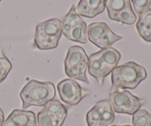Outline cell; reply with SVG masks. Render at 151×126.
Listing matches in <instances>:
<instances>
[{
	"label": "cell",
	"mask_w": 151,
	"mask_h": 126,
	"mask_svg": "<svg viewBox=\"0 0 151 126\" xmlns=\"http://www.w3.org/2000/svg\"><path fill=\"white\" fill-rule=\"evenodd\" d=\"M121 59V54L114 47H108L91 55L88 58V72L95 78L100 86L114 69L117 66Z\"/></svg>",
	"instance_id": "cell-1"
},
{
	"label": "cell",
	"mask_w": 151,
	"mask_h": 126,
	"mask_svg": "<svg viewBox=\"0 0 151 126\" xmlns=\"http://www.w3.org/2000/svg\"><path fill=\"white\" fill-rule=\"evenodd\" d=\"M147 78L145 67L134 61L117 66L111 72V91L135 89Z\"/></svg>",
	"instance_id": "cell-2"
},
{
	"label": "cell",
	"mask_w": 151,
	"mask_h": 126,
	"mask_svg": "<svg viewBox=\"0 0 151 126\" xmlns=\"http://www.w3.org/2000/svg\"><path fill=\"white\" fill-rule=\"evenodd\" d=\"M55 97V88L52 82H41L36 80L28 81L20 91L24 110L30 106H44Z\"/></svg>",
	"instance_id": "cell-3"
},
{
	"label": "cell",
	"mask_w": 151,
	"mask_h": 126,
	"mask_svg": "<svg viewBox=\"0 0 151 126\" xmlns=\"http://www.w3.org/2000/svg\"><path fill=\"white\" fill-rule=\"evenodd\" d=\"M61 35V21L57 18L47 19L37 24L34 45L41 50L55 49L58 45Z\"/></svg>",
	"instance_id": "cell-4"
},
{
	"label": "cell",
	"mask_w": 151,
	"mask_h": 126,
	"mask_svg": "<svg viewBox=\"0 0 151 126\" xmlns=\"http://www.w3.org/2000/svg\"><path fill=\"white\" fill-rule=\"evenodd\" d=\"M88 64V58L83 47L76 45L69 47L64 60L65 72L68 77L89 84L86 76Z\"/></svg>",
	"instance_id": "cell-5"
},
{
	"label": "cell",
	"mask_w": 151,
	"mask_h": 126,
	"mask_svg": "<svg viewBox=\"0 0 151 126\" xmlns=\"http://www.w3.org/2000/svg\"><path fill=\"white\" fill-rule=\"evenodd\" d=\"M62 34L68 40L81 44H86L87 24L77 13L75 7L72 4L61 22Z\"/></svg>",
	"instance_id": "cell-6"
},
{
	"label": "cell",
	"mask_w": 151,
	"mask_h": 126,
	"mask_svg": "<svg viewBox=\"0 0 151 126\" xmlns=\"http://www.w3.org/2000/svg\"><path fill=\"white\" fill-rule=\"evenodd\" d=\"M109 100L114 112L133 115L145 103L144 99L134 96L128 90H115L109 94Z\"/></svg>",
	"instance_id": "cell-7"
},
{
	"label": "cell",
	"mask_w": 151,
	"mask_h": 126,
	"mask_svg": "<svg viewBox=\"0 0 151 126\" xmlns=\"http://www.w3.org/2000/svg\"><path fill=\"white\" fill-rule=\"evenodd\" d=\"M114 120V111L109 100L98 101L86 114L88 126H108Z\"/></svg>",
	"instance_id": "cell-8"
},
{
	"label": "cell",
	"mask_w": 151,
	"mask_h": 126,
	"mask_svg": "<svg viewBox=\"0 0 151 126\" xmlns=\"http://www.w3.org/2000/svg\"><path fill=\"white\" fill-rule=\"evenodd\" d=\"M58 91L63 103L69 106L78 105L87 95L86 91L72 79H65L58 84Z\"/></svg>",
	"instance_id": "cell-9"
},
{
	"label": "cell",
	"mask_w": 151,
	"mask_h": 126,
	"mask_svg": "<svg viewBox=\"0 0 151 126\" xmlns=\"http://www.w3.org/2000/svg\"><path fill=\"white\" fill-rule=\"evenodd\" d=\"M3 126H37L36 115L32 111L14 109L4 121Z\"/></svg>",
	"instance_id": "cell-10"
},
{
	"label": "cell",
	"mask_w": 151,
	"mask_h": 126,
	"mask_svg": "<svg viewBox=\"0 0 151 126\" xmlns=\"http://www.w3.org/2000/svg\"><path fill=\"white\" fill-rule=\"evenodd\" d=\"M106 1V0H80L75 10L80 16L93 19L104 12Z\"/></svg>",
	"instance_id": "cell-11"
},
{
	"label": "cell",
	"mask_w": 151,
	"mask_h": 126,
	"mask_svg": "<svg viewBox=\"0 0 151 126\" xmlns=\"http://www.w3.org/2000/svg\"><path fill=\"white\" fill-rule=\"evenodd\" d=\"M136 27L138 34L144 41L151 42V8L139 14Z\"/></svg>",
	"instance_id": "cell-12"
},
{
	"label": "cell",
	"mask_w": 151,
	"mask_h": 126,
	"mask_svg": "<svg viewBox=\"0 0 151 126\" xmlns=\"http://www.w3.org/2000/svg\"><path fill=\"white\" fill-rule=\"evenodd\" d=\"M44 109L63 124L67 116V110L60 101L57 100H50L44 106Z\"/></svg>",
	"instance_id": "cell-13"
},
{
	"label": "cell",
	"mask_w": 151,
	"mask_h": 126,
	"mask_svg": "<svg viewBox=\"0 0 151 126\" xmlns=\"http://www.w3.org/2000/svg\"><path fill=\"white\" fill-rule=\"evenodd\" d=\"M109 25L103 22H93L87 27V38L91 43L95 45Z\"/></svg>",
	"instance_id": "cell-14"
},
{
	"label": "cell",
	"mask_w": 151,
	"mask_h": 126,
	"mask_svg": "<svg viewBox=\"0 0 151 126\" xmlns=\"http://www.w3.org/2000/svg\"><path fill=\"white\" fill-rule=\"evenodd\" d=\"M131 0H106V8L108 16L111 20L115 15L131 6Z\"/></svg>",
	"instance_id": "cell-15"
},
{
	"label": "cell",
	"mask_w": 151,
	"mask_h": 126,
	"mask_svg": "<svg viewBox=\"0 0 151 126\" xmlns=\"http://www.w3.org/2000/svg\"><path fill=\"white\" fill-rule=\"evenodd\" d=\"M121 39H122V37L119 35H116L114 32H112V30L109 27L106 30V31L103 32V34L100 37V39L96 43L95 46H97V47L103 50V49L110 47L116 41H119Z\"/></svg>",
	"instance_id": "cell-16"
},
{
	"label": "cell",
	"mask_w": 151,
	"mask_h": 126,
	"mask_svg": "<svg viewBox=\"0 0 151 126\" xmlns=\"http://www.w3.org/2000/svg\"><path fill=\"white\" fill-rule=\"evenodd\" d=\"M111 20L116 21V22H120V23L125 24L131 25L135 23V22L137 21V16L134 13L131 5L115 15Z\"/></svg>",
	"instance_id": "cell-17"
},
{
	"label": "cell",
	"mask_w": 151,
	"mask_h": 126,
	"mask_svg": "<svg viewBox=\"0 0 151 126\" xmlns=\"http://www.w3.org/2000/svg\"><path fill=\"white\" fill-rule=\"evenodd\" d=\"M132 126H151V114L145 109H139L133 114Z\"/></svg>",
	"instance_id": "cell-18"
},
{
	"label": "cell",
	"mask_w": 151,
	"mask_h": 126,
	"mask_svg": "<svg viewBox=\"0 0 151 126\" xmlns=\"http://www.w3.org/2000/svg\"><path fill=\"white\" fill-rule=\"evenodd\" d=\"M37 120L38 126H62L63 125L44 109L38 113Z\"/></svg>",
	"instance_id": "cell-19"
},
{
	"label": "cell",
	"mask_w": 151,
	"mask_h": 126,
	"mask_svg": "<svg viewBox=\"0 0 151 126\" xmlns=\"http://www.w3.org/2000/svg\"><path fill=\"white\" fill-rule=\"evenodd\" d=\"M11 69V63L4 55L2 50H0V84L6 79Z\"/></svg>",
	"instance_id": "cell-20"
},
{
	"label": "cell",
	"mask_w": 151,
	"mask_h": 126,
	"mask_svg": "<svg viewBox=\"0 0 151 126\" xmlns=\"http://www.w3.org/2000/svg\"><path fill=\"white\" fill-rule=\"evenodd\" d=\"M134 5V10L138 14H141L150 7L151 0H131Z\"/></svg>",
	"instance_id": "cell-21"
},
{
	"label": "cell",
	"mask_w": 151,
	"mask_h": 126,
	"mask_svg": "<svg viewBox=\"0 0 151 126\" xmlns=\"http://www.w3.org/2000/svg\"><path fill=\"white\" fill-rule=\"evenodd\" d=\"M4 113H3L2 110L0 109V126H3V123H4Z\"/></svg>",
	"instance_id": "cell-22"
},
{
	"label": "cell",
	"mask_w": 151,
	"mask_h": 126,
	"mask_svg": "<svg viewBox=\"0 0 151 126\" xmlns=\"http://www.w3.org/2000/svg\"><path fill=\"white\" fill-rule=\"evenodd\" d=\"M111 126H131L129 125H111Z\"/></svg>",
	"instance_id": "cell-23"
},
{
	"label": "cell",
	"mask_w": 151,
	"mask_h": 126,
	"mask_svg": "<svg viewBox=\"0 0 151 126\" xmlns=\"http://www.w3.org/2000/svg\"><path fill=\"white\" fill-rule=\"evenodd\" d=\"M1 1V0H0V1Z\"/></svg>",
	"instance_id": "cell-24"
}]
</instances>
